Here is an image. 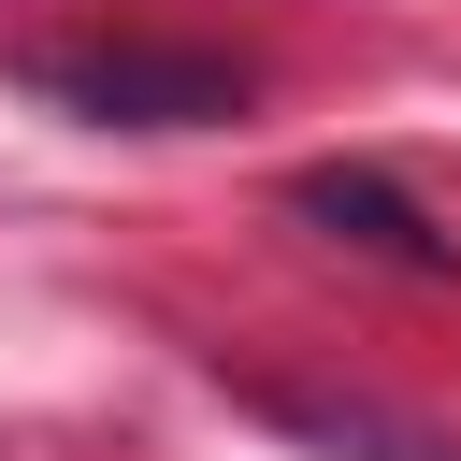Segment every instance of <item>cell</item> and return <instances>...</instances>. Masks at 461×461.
I'll list each match as a JSON object with an SVG mask.
<instances>
[{
    "label": "cell",
    "mask_w": 461,
    "mask_h": 461,
    "mask_svg": "<svg viewBox=\"0 0 461 461\" xmlns=\"http://www.w3.org/2000/svg\"><path fill=\"white\" fill-rule=\"evenodd\" d=\"M14 72L86 130H230L245 115V58L158 43V29H72V43H29Z\"/></svg>",
    "instance_id": "obj_1"
},
{
    "label": "cell",
    "mask_w": 461,
    "mask_h": 461,
    "mask_svg": "<svg viewBox=\"0 0 461 461\" xmlns=\"http://www.w3.org/2000/svg\"><path fill=\"white\" fill-rule=\"evenodd\" d=\"M288 216L331 230V245H360V259H389V274H461V245H447L375 158H317V173H288Z\"/></svg>",
    "instance_id": "obj_2"
}]
</instances>
